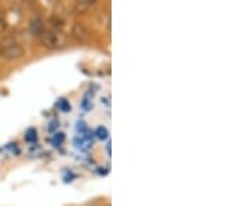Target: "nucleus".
I'll list each match as a JSON object with an SVG mask.
<instances>
[{"instance_id": "1", "label": "nucleus", "mask_w": 248, "mask_h": 206, "mask_svg": "<svg viewBox=\"0 0 248 206\" xmlns=\"http://www.w3.org/2000/svg\"><path fill=\"white\" fill-rule=\"evenodd\" d=\"M42 45L48 50H60L66 46V37L60 29H43V32L39 35Z\"/></svg>"}, {"instance_id": "2", "label": "nucleus", "mask_w": 248, "mask_h": 206, "mask_svg": "<svg viewBox=\"0 0 248 206\" xmlns=\"http://www.w3.org/2000/svg\"><path fill=\"white\" fill-rule=\"evenodd\" d=\"M24 49L22 46H19L16 42H7L0 47V57L9 61H14V60H19L24 57Z\"/></svg>"}, {"instance_id": "3", "label": "nucleus", "mask_w": 248, "mask_h": 206, "mask_svg": "<svg viewBox=\"0 0 248 206\" xmlns=\"http://www.w3.org/2000/svg\"><path fill=\"white\" fill-rule=\"evenodd\" d=\"M72 36L79 42V43H87L90 40V31L86 28V25L76 22L72 27Z\"/></svg>"}, {"instance_id": "4", "label": "nucleus", "mask_w": 248, "mask_h": 206, "mask_svg": "<svg viewBox=\"0 0 248 206\" xmlns=\"http://www.w3.org/2000/svg\"><path fill=\"white\" fill-rule=\"evenodd\" d=\"M98 0H75V11L78 14H84L87 13Z\"/></svg>"}, {"instance_id": "5", "label": "nucleus", "mask_w": 248, "mask_h": 206, "mask_svg": "<svg viewBox=\"0 0 248 206\" xmlns=\"http://www.w3.org/2000/svg\"><path fill=\"white\" fill-rule=\"evenodd\" d=\"M43 19L42 17H39V16H36L32 21H31V32L33 34V35H40L42 32H43Z\"/></svg>"}, {"instance_id": "6", "label": "nucleus", "mask_w": 248, "mask_h": 206, "mask_svg": "<svg viewBox=\"0 0 248 206\" xmlns=\"http://www.w3.org/2000/svg\"><path fill=\"white\" fill-rule=\"evenodd\" d=\"M24 138H25V141L29 144L36 143V141H37V132H36V129H28L27 132H25Z\"/></svg>"}, {"instance_id": "7", "label": "nucleus", "mask_w": 248, "mask_h": 206, "mask_svg": "<svg viewBox=\"0 0 248 206\" xmlns=\"http://www.w3.org/2000/svg\"><path fill=\"white\" fill-rule=\"evenodd\" d=\"M51 141H53V144L55 147H58V145H61V144L65 141V135L61 133V132H55V135H54V137L51 138Z\"/></svg>"}, {"instance_id": "8", "label": "nucleus", "mask_w": 248, "mask_h": 206, "mask_svg": "<svg viewBox=\"0 0 248 206\" xmlns=\"http://www.w3.org/2000/svg\"><path fill=\"white\" fill-rule=\"evenodd\" d=\"M57 108H60L62 112H69L71 111V104L65 99H61L58 100V103H57Z\"/></svg>"}, {"instance_id": "9", "label": "nucleus", "mask_w": 248, "mask_h": 206, "mask_svg": "<svg viewBox=\"0 0 248 206\" xmlns=\"http://www.w3.org/2000/svg\"><path fill=\"white\" fill-rule=\"evenodd\" d=\"M95 136H97L99 140H107L108 138V129L104 126H99L97 130H95Z\"/></svg>"}, {"instance_id": "10", "label": "nucleus", "mask_w": 248, "mask_h": 206, "mask_svg": "<svg viewBox=\"0 0 248 206\" xmlns=\"http://www.w3.org/2000/svg\"><path fill=\"white\" fill-rule=\"evenodd\" d=\"M78 132L81 133V135H86V133H89V130H87V126L84 125L83 122H79L78 123Z\"/></svg>"}, {"instance_id": "11", "label": "nucleus", "mask_w": 248, "mask_h": 206, "mask_svg": "<svg viewBox=\"0 0 248 206\" xmlns=\"http://www.w3.org/2000/svg\"><path fill=\"white\" fill-rule=\"evenodd\" d=\"M58 125H60V123H58L57 120H53V122L50 123V126H48V132H50V133H55V130L58 129Z\"/></svg>"}, {"instance_id": "12", "label": "nucleus", "mask_w": 248, "mask_h": 206, "mask_svg": "<svg viewBox=\"0 0 248 206\" xmlns=\"http://www.w3.org/2000/svg\"><path fill=\"white\" fill-rule=\"evenodd\" d=\"M107 151H108V155H110V143H108V145H107Z\"/></svg>"}, {"instance_id": "13", "label": "nucleus", "mask_w": 248, "mask_h": 206, "mask_svg": "<svg viewBox=\"0 0 248 206\" xmlns=\"http://www.w3.org/2000/svg\"><path fill=\"white\" fill-rule=\"evenodd\" d=\"M25 1H28V3H32V1H35V0H25Z\"/></svg>"}]
</instances>
